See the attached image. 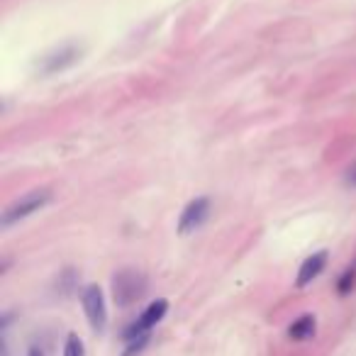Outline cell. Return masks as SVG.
Segmentation results:
<instances>
[{"label": "cell", "mask_w": 356, "mask_h": 356, "mask_svg": "<svg viewBox=\"0 0 356 356\" xmlns=\"http://www.w3.org/2000/svg\"><path fill=\"white\" fill-rule=\"evenodd\" d=\"M147 293V279L142 271L123 268L112 276V298L120 307H129L132 303L142 301Z\"/></svg>", "instance_id": "cell-1"}, {"label": "cell", "mask_w": 356, "mask_h": 356, "mask_svg": "<svg viewBox=\"0 0 356 356\" xmlns=\"http://www.w3.org/2000/svg\"><path fill=\"white\" fill-rule=\"evenodd\" d=\"M51 203L49 190H32V193L23 195L20 201H15L5 212H3V227H10V225L20 222V220H27L34 212L44 210Z\"/></svg>", "instance_id": "cell-2"}, {"label": "cell", "mask_w": 356, "mask_h": 356, "mask_svg": "<svg viewBox=\"0 0 356 356\" xmlns=\"http://www.w3.org/2000/svg\"><path fill=\"white\" fill-rule=\"evenodd\" d=\"M81 305H84L86 320H88L93 332H103L107 325V305H105V295H103L101 285H86L81 290Z\"/></svg>", "instance_id": "cell-3"}, {"label": "cell", "mask_w": 356, "mask_h": 356, "mask_svg": "<svg viewBox=\"0 0 356 356\" xmlns=\"http://www.w3.org/2000/svg\"><path fill=\"white\" fill-rule=\"evenodd\" d=\"M166 312H168V301H166V298H156L154 303H149V305L142 310L140 318L134 320V322L129 325L127 329H125V334H123L125 342H132V340H137V337H142V334H149V329L162 322Z\"/></svg>", "instance_id": "cell-4"}, {"label": "cell", "mask_w": 356, "mask_h": 356, "mask_svg": "<svg viewBox=\"0 0 356 356\" xmlns=\"http://www.w3.org/2000/svg\"><path fill=\"white\" fill-rule=\"evenodd\" d=\"M81 54H84V49L76 44L59 47V49L49 51V54L42 59V64H39V73H42V76H54V73L68 71V68L76 66V64L81 62Z\"/></svg>", "instance_id": "cell-5"}, {"label": "cell", "mask_w": 356, "mask_h": 356, "mask_svg": "<svg viewBox=\"0 0 356 356\" xmlns=\"http://www.w3.org/2000/svg\"><path fill=\"white\" fill-rule=\"evenodd\" d=\"M207 215H210V201L207 198H195L183 207L181 217H178V234H190L195 229H201L205 225Z\"/></svg>", "instance_id": "cell-6"}, {"label": "cell", "mask_w": 356, "mask_h": 356, "mask_svg": "<svg viewBox=\"0 0 356 356\" xmlns=\"http://www.w3.org/2000/svg\"><path fill=\"white\" fill-rule=\"evenodd\" d=\"M327 259H329V254L325 249L322 251H315L312 256H307L305 262H303L301 271H298L295 285H298V288H305V285H310L312 281L318 279L320 273L325 271V266H327Z\"/></svg>", "instance_id": "cell-7"}, {"label": "cell", "mask_w": 356, "mask_h": 356, "mask_svg": "<svg viewBox=\"0 0 356 356\" xmlns=\"http://www.w3.org/2000/svg\"><path fill=\"white\" fill-rule=\"evenodd\" d=\"M315 329H318V325H315V315H303V318H298L288 327V337L295 342H307L315 337Z\"/></svg>", "instance_id": "cell-8"}, {"label": "cell", "mask_w": 356, "mask_h": 356, "mask_svg": "<svg viewBox=\"0 0 356 356\" xmlns=\"http://www.w3.org/2000/svg\"><path fill=\"white\" fill-rule=\"evenodd\" d=\"M354 285H356V266H349L340 276V281H337V290H340V295H349L354 290Z\"/></svg>", "instance_id": "cell-9"}, {"label": "cell", "mask_w": 356, "mask_h": 356, "mask_svg": "<svg viewBox=\"0 0 356 356\" xmlns=\"http://www.w3.org/2000/svg\"><path fill=\"white\" fill-rule=\"evenodd\" d=\"M64 356H86V346L81 342L78 334H68L66 337V344H64Z\"/></svg>", "instance_id": "cell-10"}, {"label": "cell", "mask_w": 356, "mask_h": 356, "mask_svg": "<svg viewBox=\"0 0 356 356\" xmlns=\"http://www.w3.org/2000/svg\"><path fill=\"white\" fill-rule=\"evenodd\" d=\"M149 334H142V337H137V340H132V342H127V346H125V351H123V356H142V351L149 346Z\"/></svg>", "instance_id": "cell-11"}, {"label": "cell", "mask_w": 356, "mask_h": 356, "mask_svg": "<svg viewBox=\"0 0 356 356\" xmlns=\"http://www.w3.org/2000/svg\"><path fill=\"white\" fill-rule=\"evenodd\" d=\"M346 183L351 186V188H356V168H351L349 176H346Z\"/></svg>", "instance_id": "cell-12"}, {"label": "cell", "mask_w": 356, "mask_h": 356, "mask_svg": "<svg viewBox=\"0 0 356 356\" xmlns=\"http://www.w3.org/2000/svg\"><path fill=\"white\" fill-rule=\"evenodd\" d=\"M27 356H44V354H42V349H37V346H32V349L27 351Z\"/></svg>", "instance_id": "cell-13"}, {"label": "cell", "mask_w": 356, "mask_h": 356, "mask_svg": "<svg viewBox=\"0 0 356 356\" xmlns=\"http://www.w3.org/2000/svg\"><path fill=\"white\" fill-rule=\"evenodd\" d=\"M3 356H8V344L3 342Z\"/></svg>", "instance_id": "cell-14"}, {"label": "cell", "mask_w": 356, "mask_h": 356, "mask_svg": "<svg viewBox=\"0 0 356 356\" xmlns=\"http://www.w3.org/2000/svg\"><path fill=\"white\" fill-rule=\"evenodd\" d=\"M354 266H356V264H354Z\"/></svg>", "instance_id": "cell-15"}]
</instances>
